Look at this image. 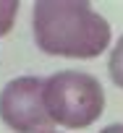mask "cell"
Segmentation results:
<instances>
[{
	"instance_id": "cell-1",
	"label": "cell",
	"mask_w": 123,
	"mask_h": 133,
	"mask_svg": "<svg viewBox=\"0 0 123 133\" xmlns=\"http://www.w3.org/2000/svg\"><path fill=\"white\" fill-rule=\"evenodd\" d=\"M34 42L47 55L89 60L110 44V24L89 3L39 0L32 13Z\"/></svg>"
},
{
	"instance_id": "cell-2",
	"label": "cell",
	"mask_w": 123,
	"mask_h": 133,
	"mask_svg": "<svg viewBox=\"0 0 123 133\" xmlns=\"http://www.w3.org/2000/svg\"><path fill=\"white\" fill-rule=\"evenodd\" d=\"M45 104L63 128H87L105 110L102 84L84 71H58L45 78Z\"/></svg>"
},
{
	"instance_id": "cell-3",
	"label": "cell",
	"mask_w": 123,
	"mask_h": 133,
	"mask_svg": "<svg viewBox=\"0 0 123 133\" xmlns=\"http://www.w3.org/2000/svg\"><path fill=\"white\" fill-rule=\"evenodd\" d=\"M0 117L16 133H52L55 120L45 104V81L37 76L8 81L0 91Z\"/></svg>"
},
{
	"instance_id": "cell-4",
	"label": "cell",
	"mask_w": 123,
	"mask_h": 133,
	"mask_svg": "<svg viewBox=\"0 0 123 133\" xmlns=\"http://www.w3.org/2000/svg\"><path fill=\"white\" fill-rule=\"evenodd\" d=\"M107 73H110L113 84L123 89V34H120V39L115 42V47H113V52H110V60H107Z\"/></svg>"
},
{
	"instance_id": "cell-5",
	"label": "cell",
	"mask_w": 123,
	"mask_h": 133,
	"mask_svg": "<svg viewBox=\"0 0 123 133\" xmlns=\"http://www.w3.org/2000/svg\"><path fill=\"white\" fill-rule=\"evenodd\" d=\"M16 13H19V0H0V37L11 31Z\"/></svg>"
},
{
	"instance_id": "cell-6",
	"label": "cell",
	"mask_w": 123,
	"mask_h": 133,
	"mask_svg": "<svg viewBox=\"0 0 123 133\" xmlns=\"http://www.w3.org/2000/svg\"><path fill=\"white\" fill-rule=\"evenodd\" d=\"M100 133H123V123H113V125H107V128H102Z\"/></svg>"
},
{
	"instance_id": "cell-7",
	"label": "cell",
	"mask_w": 123,
	"mask_h": 133,
	"mask_svg": "<svg viewBox=\"0 0 123 133\" xmlns=\"http://www.w3.org/2000/svg\"><path fill=\"white\" fill-rule=\"evenodd\" d=\"M52 133H55V130H52Z\"/></svg>"
}]
</instances>
